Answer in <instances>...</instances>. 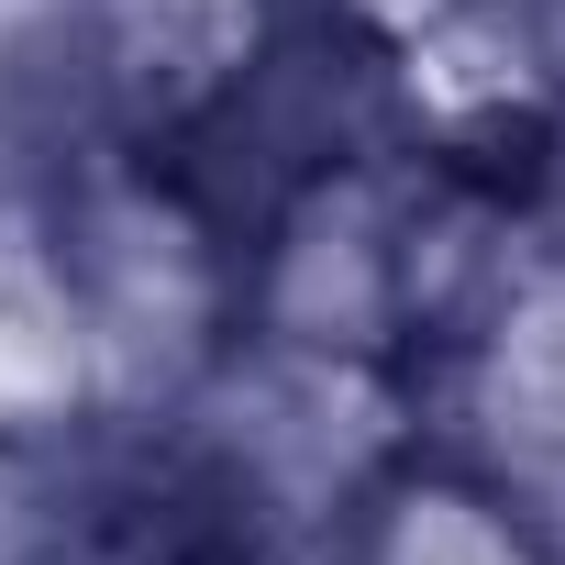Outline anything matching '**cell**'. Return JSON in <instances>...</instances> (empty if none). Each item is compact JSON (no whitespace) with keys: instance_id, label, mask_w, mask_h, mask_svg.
Returning a JSON list of instances; mask_svg holds the SVG:
<instances>
[{"instance_id":"obj_1","label":"cell","mask_w":565,"mask_h":565,"mask_svg":"<svg viewBox=\"0 0 565 565\" xmlns=\"http://www.w3.org/2000/svg\"><path fill=\"white\" fill-rule=\"evenodd\" d=\"M355 565H554V543L532 532V510L499 477H477L455 455H411L366 488Z\"/></svg>"}]
</instances>
